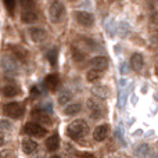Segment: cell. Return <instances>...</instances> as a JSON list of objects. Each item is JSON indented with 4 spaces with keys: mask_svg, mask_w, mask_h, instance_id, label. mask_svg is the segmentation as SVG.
<instances>
[{
    "mask_svg": "<svg viewBox=\"0 0 158 158\" xmlns=\"http://www.w3.org/2000/svg\"><path fill=\"white\" fill-rule=\"evenodd\" d=\"M87 132H89V126L85 121L82 119H77L74 122H71L67 128V135H68L71 139L74 140H79L83 136H86Z\"/></svg>",
    "mask_w": 158,
    "mask_h": 158,
    "instance_id": "6da1fadb",
    "label": "cell"
},
{
    "mask_svg": "<svg viewBox=\"0 0 158 158\" xmlns=\"http://www.w3.org/2000/svg\"><path fill=\"white\" fill-rule=\"evenodd\" d=\"M3 111H4V114L7 115V117L18 119V118H21L22 115H24L25 110L19 103H8L3 107Z\"/></svg>",
    "mask_w": 158,
    "mask_h": 158,
    "instance_id": "7a4b0ae2",
    "label": "cell"
},
{
    "mask_svg": "<svg viewBox=\"0 0 158 158\" xmlns=\"http://www.w3.org/2000/svg\"><path fill=\"white\" fill-rule=\"evenodd\" d=\"M64 11H65V8H64V6H63V3L61 2H58V0L52 2L50 8H49L50 19H52L53 22L61 21V18H63V15H64Z\"/></svg>",
    "mask_w": 158,
    "mask_h": 158,
    "instance_id": "3957f363",
    "label": "cell"
},
{
    "mask_svg": "<svg viewBox=\"0 0 158 158\" xmlns=\"http://www.w3.org/2000/svg\"><path fill=\"white\" fill-rule=\"evenodd\" d=\"M24 132L29 136H33V137H43L47 135V131L40 125V123H36V122H29L25 125L24 128Z\"/></svg>",
    "mask_w": 158,
    "mask_h": 158,
    "instance_id": "277c9868",
    "label": "cell"
},
{
    "mask_svg": "<svg viewBox=\"0 0 158 158\" xmlns=\"http://www.w3.org/2000/svg\"><path fill=\"white\" fill-rule=\"evenodd\" d=\"M75 18H77V21L81 25H83V27H92L93 22H94L93 15L90 13H87V11H77V13H75Z\"/></svg>",
    "mask_w": 158,
    "mask_h": 158,
    "instance_id": "5b68a950",
    "label": "cell"
},
{
    "mask_svg": "<svg viewBox=\"0 0 158 158\" xmlns=\"http://www.w3.org/2000/svg\"><path fill=\"white\" fill-rule=\"evenodd\" d=\"M29 36L35 43H40V42L46 40L47 38V33L43 28H39V27H33L29 29Z\"/></svg>",
    "mask_w": 158,
    "mask_h": 158,
    "instance_id": "8992f818",
    "label": "cell"
},
{
    "mask_svg": "<svg viewBox=\"0 0 158 158\" xmlns=\"http://www.w3.org/2000/svg\"><path fill=\"white\" fill-rule=\"evenodd\" d=\"M87 110H89L92 118H101V115H103V112H104L103 107H101L98 103H96L94 100L87 101Z\"/></svg>",
    "mask_w": 158,
    "mask_h": 158,
    "instance_id": "52a82bcc",
    "label": "cell"
},
{
    "mask_svg": "<svg viewBox=\"0 0 158 158\" xmlns=\"http://www.w3.org/2000/svg\"><path fill=\"white\" fill-rule=\"evenodd\" d=\"M108 132H110V126L107 125V123H103V125L97 126V128L94 129V133H93V137H94L96 142H103V140L107 137Z\"/></svg>",
    "mask_w": 158,
    "mask_h": 158,
    "instance_id": "ba28073f",
    "label": "cell"
},
{
    "mask_svg": "<svg viewBox=\"0 0 158 158\" xmlns=\"http://www.w3.org/2000/svg\"><path fill=\"white\" fill-rule=\"evenodd\" d=\"M90 64H92V67L94 69H98V71H104V69L107 68V65H108V60H107L106 57H103V56H98V57H94L92 61H90Z\"/></svg>",
    "mask_w": 158,
    "mask_h": 158,
    "instance_id": "9c48e42d",
    "label": "cell"
},
{
    "mask_svg": "<svg viewBox=\"0 0 158 158\" xmlns=\"http://www.w3.org/2000/svg\"><path fill=\"white\" fill-rule=\"evenodd\" d=\"M58 83H60V79H58V75H56V74L47 75L46 79H44V85H46V87L49 90H52V92L57 89Z\"/></svg>",
    "mask_w": 158,
    "mask_h": 158,
    "instance_id": "30bf717a",
    "label": "cell"
},
{
    "mask_svg": "<svg viewBox=\"0 0 158 158\" xmlns=\"http://www.w3.org/2000/svg\"><path fill=\"white\" fill-rule=\"evenodd\" d=\"M131 65L135 71L139 72L140 69L144 67V61H143V56L139 54V53H135L133 56L131 57Z\"/></svg>",
    "mask_w": 158,
    "mask_h": 158,
    "instance_id": "8fae6325",
    "label": "cell"
},
{
    "mask_svg": "<svg viewBox=\"0 0 158 158\" xmlns=\"http://www.w3.org/2000/svg\"><path fill=\"white\" fill-rule=\"evenodd\" d=\"M0 92H2V94L4 97H14V96H17L19 93V89L15 85H6V86H3L0 89Z\"/></svg>",
    "mask_w": 158,
    "mask_h": 158,
    "instance_id": "7c38bea8",
    "label": "cell"
},
{
    "mask_svg": "<svg viewBox=\"0 0 158 158\" xmlns=\"http://www.w3.org/2000/svg\"><path fill=\"white\" fill-rule=\"evenodd\" d=\"M46 147L49 151H57L60 147V137L58 135H53L46 140Z\"/></svg>",
    "mask_w": 158,
    "mask_h": 158,
    "instance_id": "4fadbf2b",
    "label": "cell"
},
{
    "mask_svg": "<svg viewBox=\"0 0 158 158\" xmlns=\"http://www.w3.org/2000/svg\"><path fill=\"white\" fill-rule=\"evenodd\" d=\"M21 19L25 24H33V22L38 21V14L33 13L32 10H27L21 14Z\"/></svg>",
    "mask_w": 158,
    "mask_h": 158,
    "instance_id": "5bb4252c",
    "label": "cell"
},
{
    "mask_svg": "<svg viewBox=\"0 0 158 158\" xmlns=\"http://www.w3.org/2000/svg\"><path fill=\"white\" fill-rule=\"evenodd\" d=\"M36 148H38V144H36L33 140L31 139H27L22 142V150H24L25 154H32L36 151Z\"/></svg>",
    "mask_w": 158,
    "mask_h": 158,
    "instance_id": "9a60e30c",
    "label": "cell"
},
{
    "mask_svg": "<svg viewBox=\"0 0 158 158\" xmlns=\"http://www.w3.org/2000/svg\"><path fill=\"white\" fill-rule=\"evenodd\" d=\"M32 117L35 118V119H38V121H40V123H52V119H50V117H49V114H46V112L42 110V111H33L32 112Z\"/></svg>",
    "mask_w": 158,
    "mask_h": 158,
    "instance_id": "2e32d148",
    "label": "cell"
},
{
    "mask_svg": "<svg viewBox=\"0 0 158 158\" xmlns=\"http://www.w3.org/2000/svg\"><path fill=\"white\" fill-rule=\"evenodd\" d=\"M13 53H14V57H15L18 61H21V63H27L28 52L25 49H22V47H14Z\"/></svg>",
    "mask_w": 158,
    "mask_h": 158,
    "instance_id": "e0dca14e",
    "label": "cell"
},
{
    "mask_svg": "<svg viewBox=\"0 0 158 158\" xmlns=\"http://www.w3.org/2000/svg\"><path fill=\"white\" fill-rule=\"evenodd\" d=\"M82 110V106L79 103H75V104H68V106L65 107V110H64V112H65L67 115H75L78 114V112H81Z\"/></svg>",
    "mask_w": 158,
    "mask_h": 158,
    "instance_id": "ac0fdd59",
    "label": "cell"
},
{
    "mask_svg": "<svg viewBox=\"0 0 158 158\" xmlns=\"http://www.w3.org/2000/svg\"><path fill=\"white\" fill-rule=\"evenodd\" d=\"M101 72H103V71H98V69L92 68L89 72H87V75H86L87 81H89V82H96V81H98V79L101 78Z\"/></svg>",
    "mask_w": 158,
    "mask_h": 158,
    "instance_id": "d6986e66",
    "label": "cell"
},
{
    "mask_svg": "<svg viewBox=\"0 0 158 158\" xmlns=\"http://www.w3.org/2000/svg\"><path fill=\"white\" fill-rule=\"evenodd\" d=\"M47 60H49V63L52 64V65H56V64H57V60H58V49L57 47L52 49L49 53H47Z\"/></svg>",
    "mask_w": 158,
    "mask_h": 158,
    "instance_id": "ffe728a7",
    "label": "cell"
},
{
    "mask_svg": "<svg viewBox=\"0 0 158 158\" xmlns=\"http://www.w3.org/2000/svg\"><path fill=\"white\" fill-rule=\"evenodd\" d=\"M71 97H72L71 92H69V90H64V92H61L60 97H58V103H60L61 106H65V104L71 100Z\"/></svg>",
    "mask_w": 158,
    "mask_h": 158,
    "instance_id": "44dd1931",
    "label": "cell"
},
{
    "mask_svg": "<svg viewBox=\"0 0 158 158\" xmlns=\"http://www.w3.org/2000/svg\"><path fill=\"white\" fill-rule=\"evenodd\" d=\"M72 57H74L75 61H82L85 60V53H82L77 47H72Z\"/></svg>",
    "mask_w": 158,
    "mask_h": 158,
    "instance_id": "7402d4cb",
    "label": "cell"
},
{
    "mask_svg": "<svg viewBox=\"0 0 158 158\" xmlns=\"http://www.w3.org/2000/svg\"><path fill=\"white\" fill-rule=\"evenodd\" d=\"M21 6L27 10H32L35 7V2L33 0H21Z\"/></svg>",
    "mask_w": 158,
    "mask_h": 158,
    "instance_id": "603a6c76",
    "label": "cell"
},
{
    "mask_svg": "<svg viewBox=\"0 0 158 158\" xmlns=\"http://www.w3.org/2000/svg\"><path fill=\"white\" fill-rule=\"evenodd\" d=\"M4 4H6V7H7V10L10 11V13H13L14 7H15V0H4Z\"/></svg>",
    "mask_w": 158,
    "mask_h": 158,
    "instance_id": "cb8c5ba5",
    "label": "cell"
},
{
    "mask_svg": "<svg viewBox=\"0 0 158 158\" xmlns=\"http://www.w3.org/2000/svg\"><path fill=\"white\" fill-rule=\"evenodd\" d=\"M148 153H150V150H148V146L144 144V146H142V147L139 148V154H140L142 157H144L146 154H148Z\"/></svg>",
    "mask_w": 158,
    "mask_h": 158,
    "instance_id": "d4e9b609",
    "label": "cell"
},
{
    "mask_svg": "<svg viewBox=\"0 0 158 158\" xmlns=\"http://www.w3.org/2000/svg\"><path fill=\"white\" fill-rule=\"evenodd\" d=\"M10 122H7V121H0V128L3 129H10Z\"/></svg>",
    "mask_w": 158,
    "mask_h": 158,
    "instance_id": "484cf974",
    "label": "cell"
},
{
    "mask_svg": "<svg viewBox=\"0 0 158 158\" xmlns=\"http://www.w3.org/2000/svg\"><path fill=\"white\" fill-rule=\"evenodd\" d=\"M151 21L154 22V24H158V13H154L153 17H151Z\"/></svg>",
    "mask_w": 158,
    "mask_h": 158,
    "instance_id": "4316f807",
    "label": "cell"
},
{
    "mask_svg": "<svg viewBox=\"0 0 158 158\" xmlns=\"http://www.w3.org/2000/svg\"><path fill=\"white\" fill-rule=\"evenodd\" d=\"M78 157H81V158H94L92 156V154H87V153H85V154H78Z\"/></svg>",
    "mask_w": 158,
    "mask_h": 158,
    "instance_id": "83f0119b",
    "label": "cell"
},
{
    "mask_svg": "<svg viewBox=\"0 0 158 158\" xmlns=\"http://www.w3.org/2000/svg\"><path fill=\"white\" fill-rule=\"evenodd\" d=\"M40 93H39V90L36 89V87H32V97H36V96H39Z\"/></svg>",
    "mask_w": 158,
    "mask_h": 158,
    "instance_id": "f1b7e54d",
    "label": "cell"
},
{
    "mask_svg": "<svg viewBox=\"0 0 158 158\" xmlns=\"http://www.w3.org/2000/svg\"><path fill=\"white\" fill-rule=\"evenodd\" d=\"M4 142H6V140H4V135H3L2 132H0V146L4 144Z\"/></svg>",
    "mask_w": 158,
    "mask_h": 158,
    "instance_id": "f546056e",
    "label": "cell"
},
{
    "mask_svg": "<svg viewBox=\"0 0 158 158\" xmlns=\"http://www.w3.org/2000/svg\"><path fill=\"white\" fill-rule=\"evenodd\" d=\"M50 158H61V157H58V156H53V157H50Z\"/></svg>",
    "mask_w": 158,
    "mask_h": 158,
    "instance_id": "4dcf8cb0",
    "label": "cell"
},
{
    "mask_svg": "<svg viewBox=\"0 0 158 158\" xmlns=\"http://www.w3.org/2000/svg\"><path fill=\"white\" fill-rule=\"evenodd\" d=\"M110 2H115V0H110Z\"/></svg>",
    "mask_w": 158,
    "mask_h": 158,
    "instance_id": "1f68e13d",
    "label": "cell"
}]
</instances>
